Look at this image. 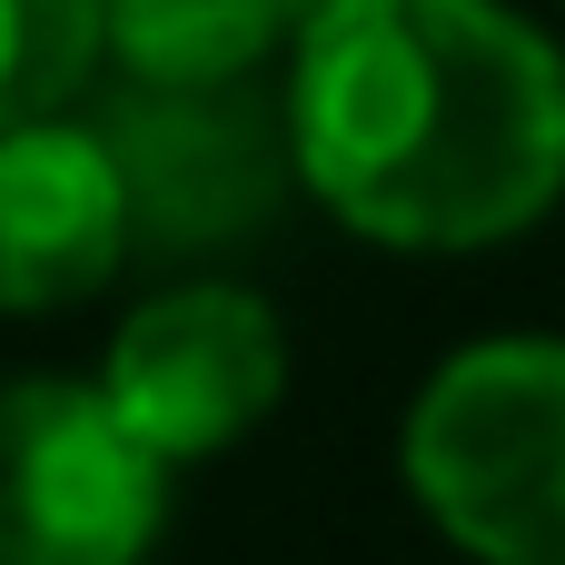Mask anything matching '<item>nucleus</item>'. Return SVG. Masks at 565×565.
<instances>
[{
	"mask_svg": "<svg viewBox=\"0 0 565 565\" xmlns=\"http://www.w3.org/2000/svg\"><path fill=\"white\" fill-rule=\"evenodd\" d=\"M298 169L387 248H487L565 189V60L497 0H318Z\"/></svg>",
	"mask_w": 565,
	"mask_h": 565,
	"instance_id": "obj_1",
	"label": "nucleus"
},
{
	"mask_svg": "<svg viewBox=\"0 0 565 565\" xmlns=\"http://www.w3.org/2000/svg\"><path fill=\"white\" fill-rule=\"evenodd\" d=\"M427 516L487 565H565V338L457 358L407 417Z\"/></svg>",
	"mask_w": 565,
	"mask_h": 565,
	"instance_id": "obj_2",
	"label": "nucleus"
},
{
	"mask_svg": "<svg viewBox=\"0 0 565 565\" xmlns=\"http://www.w3.org/2000/svg\"><path fill=\"white\" fill-rule=\"evenodd\" d=\"M159 457L99 387H0V565H139L159 536Z\"/></svg>",
	"mask_w": 565,
	"mask_h": 565,
	"instance_id": "obj_3",
	"label": "nucleus"
},
{
	"mask_svg": "<svg viewBox=\"0 0 565 565\" xmlns=\"http://www.w3.org/2000/svg\"><path fill=\"white\" fill-rule=\"evenodd\" d=\"M278 377H288V348L248 288H169L119 328L99 397L159 467H179L248 437L278 407Z\"/></svg>",
	"mask_w": 565,
	"mask_h": 565,
	"instance_id": "obj_4",
	"label": "nucleus"
},
{
	"mask_svg": "<svg viewBox=\"0 0 565 565\" xmlns=\"http://www.w3.org/2000/svg\"><path fill=\"white\" fill-rule=\"evenodd\" d=\"M129 248V169L70 119L0 129V308L40 318L89 298Z\"/></svg>",
	"mask_w": 565,
	"mask_h": 565,
	"instance_id": "obj_5",
	"label": "nucleus"
},
{
	"mask_svg": "<svg viewBox=\"0 0 565 565\" xmlns=\"http://www.w3.org/2000/svg\"><path fill=\"white\" fill-rule=\"evenodd\" d=\"M288 0H99V50H119L149 89H218L278 40Z\"/></svg>",
	"mask_w": 565,
	"mask_h": 565,
	"instance_id": "obj_6",
	"label": "nucleus"
},
{
	"mask_svg": "<svg viewBox=\"0 0 565 565\" xmlns=\"http://www.w3.org/2000/svg\"><path fill=\"white\" fill-rule=\"evenodd\" d=\"M99 60V0H0V129L60 119Z\"/></svg>",
	"mask_w": 565,
	"mask_h": 565,
	"instance_id": "obj_7",
	"label": "nucleus"
},
{
	"mask_svg": "<svg viewBox=\"0 0 565 565\" xmlns=\"http://www.w3.org/2000/svg\"><path fill=\"white\" fill-rule=\"evenodd\" d=\"M308 10H318V0H308Z\"/></svg>",
	"mask_w": 565,
	"mask_h": 565,
	"instance_id": "obj_8",
	"label": "nucleus"
}]
</instances>
